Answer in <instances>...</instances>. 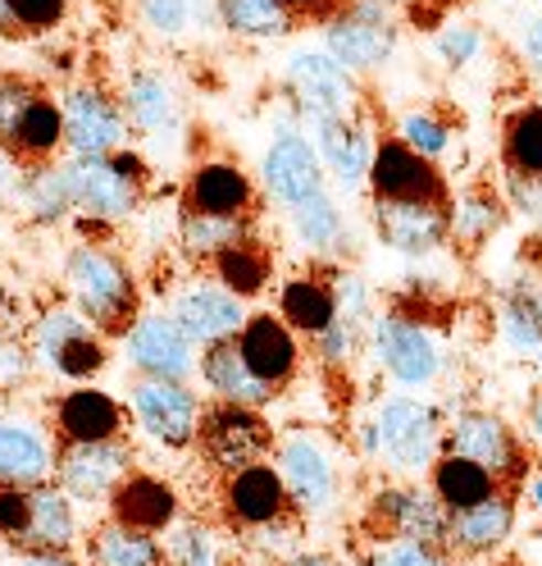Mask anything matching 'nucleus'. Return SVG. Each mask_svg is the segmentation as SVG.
Returning a JSON list of instances; mask_svg holds the SVG:
<instances>
[{"instance_id":"nucleus-47","label":"nucleus","mask_w":542,"mask_h":566,"mask_svg":"<svg viewBox=\"0 0 542 566\" xmlns=\"http://www.w3.org/2000/svg\"><path fill=\"white\" fill-rule=\"evenodd\" d=\"M137 14L156 38H183L192 28V0H141Z\"/></svg>"},{"instance_id":"nucleus-29","label":"nucleus","mask_w":542,"mask_h":566,"mask_svg":"<svg viewBox=\"0 0 542 566\" xmlns=\"http://www.w3.org/2000/svg\"><path fill=\"white\" fill-rule=\"evenodd\" d=\"M55 471V452L46 434L28 420H0V484L38 489Z\"/></svg>"},{"instance_id":"nucleus-2","label":"nucleus","mask_w":542,"mask_h":566,"mask_svg":"<svg viewBox=\"0 0 542 566\" xmlns=\"http://www.w3.org/2000/svg\"><path fill=\"white\" fill-rule=\"evenodd\" d=\"M68 188H74V210L92 224H119L137 216L151 188V169L137 151H115V156H68L64 160Z\"/></svg>"},{"instance_id":"nucleus-33","label":"nucleus","mask_w":542,"mask_h":566,"mask_svg":"<svg viewBox=\"0 0 542 566\" xmlns=\"http://www.w3.org/2000/svg\"><path fill=\"white\" fill-rule=\"evenodd\" d=\"M60 147H64V115H60V101L55 96H38L28 105V115L19 119V128H14V137H10V156L19 160V165H46V160H55L60 156Z\"/></svg>"},{"instance_id":"nucleus-59","label":"nucleus","mask_w":542,"mask_h":566,"mask_svg":"<svg viewBox=\"0 0 542 566\" xmlns=\"http://www.w3.org/2000/svg\"><path fill=\"white\" fill-rule=\"evenodd\" d=\"M14 566H78L68 553H23Z\"/></svg>"},{"instance_id":"nucleus-21","label":"nucleus","mask_w":542,"mask_h":566,"mask_svg":"<svg viewBox=\"0 0 542 566\" xmlns=\"http://www.w3.org/2000/svg\"><path fill=\"white\" fill-rule=\"evenodd\" d=\"M55 420V439L60 443H110V439H124V407L119 398H110L105 388H92V384H78L55 402L51 411Z\"/></svg>"},{"instance_id":"nucleus-51","label":"nucleus","mask_w":542,"mask_h":566,"mask_svg":"<svg viewBox=\"0 0 542 566\" xmlns=\"http://www.w3.org/2000/svg\"><path fill=\"white\" fill-rule=\"evenodd\" d=\"M479 51H483V32H479L475 23H447V28L438 32V55H443V64H451V69H465Z\"/></svg>"},{"instance_id":"nucleus-53","label":"nucleus","mask_w":542,"mask_h":566,"mask_svg":"<svg viewBox=\"0 0 542 566\" xmlns=\"http://www.w3.org/2000/svg\"><path fill=\"white\" fill-rule=\"evenodd\" d=\"M251 548H261V553H283V548H293V539H301V521L297 512L293 516H278L269 525H256V530H246L242 535Z\"/></svg>"},{"instance_id":"nucleus-17","label":"nucleus","mask_w":542,"mask_h":566,"mask_svg":"<svg viewBox=\"0 0 542 566\" xmlns=\"http://www.w3.org/2000/svg\"><path fill=\"white\" fill-rule=\"evenodd\" d=\"M374 233H379L383 247H392V252H402V256H433L451 238L447 206L374 197Z\"/></svg>"},{"instance_id":"nucleus-4","label":"nucleus","mask_w":542,"mask_h":566,"mask_svg":"<svg viewBox=\"0 0 542 566\" xmlns=\"http://www.w3.org/2000/svg\"><path fill=\"white\" fill-rule=\"evenodd\" d=\"M443 420L433 407L415 398H392L374 416V448L379 457L406 480H419L433 471V462L443 457Z\"/></svg>"},{"instance_id":"nucleus-41","label":"nucleus","mask_w":542,"mask_h":566,"mask_svg":"<svg viewBox=\"0 0 542 566\" xmlns=\"http://www.w3.org/2000/svg\"><path fill=\"white\" fill-rule=\"evenodd\" d=\"M78 334H92V321L78 311V306H51L38 315V325H32V357H38L42 366H51L60 357V347L64 343H74ZM100 334V329H96Z\"/></svg>"},{"instance_id":"nucleus-30","label":"nucleus","mask_w":542,"mask_h":566,"mask_svg":"<svg viewBox=\"0 0 542 566\" xmlns=\"http://www.w3.org/2000/svg\"><path fill=\"white\" fill-rule=\"evenodd\" d=\"M87 566H173L160 535L132 530L119 521H100L87 535Z\"/></svg>"},{"instance_id":"nucleus-31","label":"nucleus","mask_w":542,"mask_h":566,"mask_svg":"<svg viewBox=\"0 0 542 566\" xmlns=\"http://www.w3.org/2000/svg\"><path fill=\"white\" fill-rule=\"evenodd\" d=\"M78 539V516H74V499L60 484H38L32 489V525L23 553H68Z\"/></svg>"},{"instance_id":"nucleus-6","label":"nucleus","mask_w":542,"mask_h":566,"mask_svg":"<svg viewBox=\"0 0 542 566\" xmlns=\"http://www.w3.org/2000/svg\"><path fill=\"white\" fill-rule=\"evenodd\" d=\"M443 452H456L465 462L483 467L511 493L529 480V448H524L520 430H511L497 411H460L443 434Z\"/></svg>"},{"instance_id":"nucleus-35","label":"nucleus","mask_w":542,"mask_h":566,"mask_svg":"<svg viewBox=\"0 0 542 566\" xmlns=\"http://www.w3.org/2000/svg\"><path fill=\"white\" fill-rule=\"evenodd\" d=\"M214 19L224 32L246 42H278L297 28L283 0H214Z\"/></svg>"},{"instance_id":"nucleus-64","label":"nucleus","mask_w":542,"mask_h":566,"mask_svg":"<svg viewBox=\"0 0 542 566\" xmlns=\"http://www.w3.org/2000/svg\"><path fill=\"white\" fill-rule=\"evenodd\" d=\"M538 375H542V347H538Z\"/></svg>"},{"instance_id":"nucleus-15","label":"nucleus","mask_w":542,"mask_h":566,"mask_svg":"<svg viewBox=\"0 0 542 566\" xmlns=\"http://www.w3.org/2000/svg\"><path fill=\"white\" fill-rule=\"evenodd\" d=\"M293 512L297 507L287 499V484H283L274 462L233 471L220 484V516L229 530H237V535H246V530H256V525H269L278 516H293Z\"/></svg>"},{"instance_id":"nucleus-8","label":"nucleus","mask_w":542,"mask_h":566,"mask_svg":"<svg viewBox=\"0 0 542 566\" xmlns=\"http://www.w3.org/2000/svg\"><path fill=\"white\" fill-rule=\"evenodd\" d=\"M287 96H293L297 115L319 128V124H338V119H360V87L355 74L329 55V51H297L287 60Z\"/></svg>"},{"instance_id":"nucleus-62","label":"nucleus","mask_w":542,"mask_h":566,"mask_svg":"<svg viewBox=\"0 0 542 566\" xmlns=\"http://www.w3.org/2000/svg\"><path fill=\"white\" fill-rule=\"evenodd\" d=\"M529 484V499H533V507H538V516H542V471L533 475V480H524Z\"/></svg>"},{"instance_id":"nucleus-38","label":"nucleus","mask_w":542,"mask_h":566,"mask_svg":"<svg viewBox=\"0 0 542 566\" xmlns=\"http://www.w3.org/2000/svg\"><path fill=\"white\" fill-rule=\"evenodd\" d=\"M19 197L28 206L32 224H60L68 210H74V188H68L64 160H46V165H28L19 179Z\"/></svg>"},{"instance_id":"nucleus-13","label":"nucleus","mask_w":542,"mask_h":566,"mask_svg":"<svg viewBox=\"0 0 542 566\" xmlns=\"http://www.w3.org/2000/svg\"><path fill=\"white\" fill-rule=\"evenodd\" d=\"M124 352L137 375L183 379V384L196 375V343L178 329V321L164 311H141L132 329L124 334Z\"/></svg>"},{"instance_id":"nucleus-25","label":"nucleus","mask_w":542,"mask_h":566,"mask_svg":"<svg viewBox=\"0 0 542 566\" xmlns=\"http://www.w3.org/2000/svg\"><path fill=\"white\" fill-rule=\"evenodd\" d=\"M110 521L147 530V535H164V530L178 525V493L160 475L128 471L119 480V489L110 493Z\"/></svg>"},{"instance_id":"nucleus-34","label":"nucleus","mask_w":542,"mask_h":566,"mask_svg":"<svg viewBox=\"0 0 542 566\" xmlns=\"http://www.w3.org/2000/svg\"><path fill=\"white\" fill-rule=\"evenodd\" d=\"M251 238V216H201V210H178V247L196 265H210L233 242Z\"/></svg>"},{"instance_id":"nucleus-22","label":"nucleus","mask_w":542,"mask_h":566,"mask_svg":"<svg viewBox=\"0 0 542 566\" xmlns=\"http://www.w3.org/2000/svg\"><path fill=\"white\" fill-rule=\"evenodd\" d=\"M183 210L201 216H256V184L237 160H201L183 184Z\"/></svg>"},{"instance_id":"nucleus-61","label":"nucleus","mask_w":542,"mask_h":566,"mask_svg":"<svg viewBox=\"0 0 542 566\" xmlns=\"http://www.w3.org/2000/svg\"><path fill=\"white\" fill-rule=\"evenodd\" d=\"M0 38H19V28H14V19L6 10V0H0Z\"/></svg>"},{"instance_id":"nucleus-39","label":"nucleus","mask_w":542,"mask_h":566,"mask_svg":"<svg viewBox=\"0 0 542 566\" xmlns=\"http://www.w3.org/2000/svg\"><path fill=\"white\" fill-rule=\"evenodd\" d=\"M506 174H538L542 179V105H520L501 128Z\"/></svg>"},{"instance_id":"nucleus-52","label":"nucleus","mask_w":542,"mask_h":566,"mask_svg":"<svg viewBox=\"0 0 542 566\" xmlns=\"http://www.w3.org/2000/svg\"><path fill=\"white\" fill-rule=\"evenodd\" d=\"M506 206L520 210L524 220L542 224V179L538 174H506Z\"/></svg>"},{"instance_id":"nucleus-43","label":"nucleus","mask_w":542,"mask_h":566,"mask_svg":"<svg viewBox=\"0 0 542 566\" xmlns=\"http://www.w3.org/2000/svg\"><path fill=\"white\" fill-rule=\"evenodd\" d=\"M501 329L516 352H538L542 347V297L533 289H516L501 306Z\"/></svg>"},{"instance_id":"nucleus-9","label":"nucleus","mask_w":542,"mask_h":566,"mask_svg":"<svg viewBox=\"0 0 542 566\" xmlns=\"http://www.w3.org/2000/svg\"><path fill=\"white\" fill-rule=\"evenodd\" d=\"M60 115H64V147L68 156H115L128 147V115L119 92L105 83L87 78L74 83L60 96Z\"/></svg>"},{"instance_id":"nucleus-28","label":"nucleus","mask_w":542,"mask_h":566,"mask_svg":"<svg viewBox=\"0 0 542 566\" xmlns=\"http://www.w3.org/2000/svg\"><path fill=\"white\" fill-rule=\"evenodd\" d=\"M374 147H379V142L370 137V128L360 119H338V124H319L315 128V156H319V165L329 169L347 192L370 184Z\"/></svg>"},{"instance_id":"nucleus-5","label":"nucleus","mask_w":542,"mask_h":566,"mask_svg":"<svg viewBox=\"0 0 542 566\" xmlns=\"http://www.w3.org/2000/svg\"><path fill=\"white\" fill-rule=\"evenodd\" d=\"M274 424L256 407H233V402H214L201 411V430L196 448L205 457L210 471L233 475L246 467H261L274 457Z\"/></svg>"},{"instance_id":"nucleus-54","label":"nucleus","mask_w":542,"mask_h":566,"mask_svg":"<svg viewBox=\"0 0 542 566\" xmlns=\"http://www.w3.org/2000/svg\"><path fill=\"white\" fill-rule=\"evenodd\" d=\"M32 375V347L14 343L10 334H0V394H10Z\"/></svg>"},{"instance_id":"nucleus-7","label":"nucleus","mask_w":542,"mask_h":566,"mask_svg":"<svg viewBox=\"0 0 542 566\" xmlns=\"http://www.w3.org/2000/svg\"><path fill=\"white\" fill-rule=\"evenodd\" d=\"M396 14L379 0H355V6H338L323 19V51H329L347 74H374L396 51Z\"/></svg>"},{"instance_id":"nucleus-3","label":"nucleus","mask_w":542,"mask_h":566,"mask_svg":"<svg viewBox=\"0 0 542 566\" xmlns=\"http://www.w3.org/2000/svg\"><path fill=\"white\" fill-rule=\"evenodd\" d=\"M447 525H451V512L424 484H383L365 503V516H360V530L379 544L406 539V544L447 548Z\"/></svg>"},{"instance_id":"nucleus-27","label":"nucleus","mask_w":542,"mask_h":566,"mask_svg":"<svg viewBox=\"0 0 542 566\" xmlns=\"http://www.w3.org/2000/svg\"><path fill=\"white\" fill-rule=\"evenodd\" d=\"M196 370H201V379H205V388L220 402H233V407H269L278 394L274 388L246 366V357H242V347H237V338H229V343H214V347H201V361H196Z\"/></svg>"},{"instance_id":"nucleus-63","label":"nucleus","mask_w":542,"mask_h":566,"mask_svg":"<svg viewBox=\"0 0 542 566\" xmlns=\"http://www.w3.org/2000/svg\"><path fill=\"white\" fill-rule=\"evenodd\" d=\"M0 311H6V283H0Z\"/></svg>"},{"instance_id":"nucleus-58","label":"nucleus","mask_w":542,"mask_h":566,"mask_svg":"<svg viewBox=\"0 0 542 566\" xmlns=\"http://www.w3.org/2000/svg\"><path fill=\"white\" fill-rule=\"evenodd\" d=\"M19 179H23V174H19V160H14L6 147H0V197H10V192L19 188Z\"/></svg>"},{"instance_id":"nucleus-16","label":"nucleus","mask_w":542,"mask_h":566,"mask_svg":"<svg viewBox=\"0 0 542 566\" xmlns=\"http://www.w3.org/2000/svg\"><path fill=\"white\" fill-rule=\"evenodd\" d=\"M274 467L287 484V499L301 516L310 512H329L338 499V467L310 434H293L274 443Z\"/></svg>"},{"instance_id":"nucleus-10","label":"nucleus","mask_w":542,"mask_h":566,"mask_svg":"<svg viewBox=\"0 0 542 566\" xmlns=\"http://www.w3.org/2000/svg\"><path fill=\"white\" fill-rule=\"evenodd\" d=\"M132 420L164 448H192L201 430V398L183 379H156V375H137L132 394H128Z\"/></svg>"},{"instance_id":"nucleus-49","label":"nucleus","mask_w":542,"mask_h":566,"mask_svg":"<svg viewBox=\"0 0 542 566\" xmlns=\"http://www.w3.org/2000/svg\"><path fill=\"white\" fill-rule=\"evenodd\" d=\"M28 525H32V489L0 484V535H6L14 548H23Z\"/></svg>"},{"instance_id":"nucleus-60","label":"nucleus","mask_w":542,"mask_h":566,"mask_svg":"<svg viewBox=\"0 0 542 566\" xmlns=\"http://www.w3.org/2000/svg\"><path fill=\"white\" fill-rule=\"evenodd\" d=\"M283 566H351V562H342L333 553H297V557H287Z\"/></svg>"},{"instance_id":"nucleus-57","label":"nucleus","mask_w":542,"mask_h":566,"mask_svg":"<svg viewBox=\"0 0 542 566\" xmlns=\"http://www.w3.org/2000/svg\"><path fill=\"white\" fill-rule=\"evenodd\" d=\"M283 6H287L293 19H329L342 0H283Z\"/></svg>"},{"instance_id":"nucleus-45","label":"nucleus","mask_w":542,"mask_h":566,"mask_svg":"<svg viewBox=\"0 0 542 566\" xmlns=\"http://www.w3.org/2000/svg\"><path fill=\"white\" fill-rule=\"evenodd\" d=\"M42 96V87L23 78V74H0V147H10V137L19 128V119L28 115V105Z\"/></svg>"},{"instance_id":"nucleus-48","label":"nucleus","mask_w":542,"mask_h":566,"mask_svg":"<svg viewBox=\"0 0 542 566\" xmlns=\"http://www.w3.org/2000/svg\"><path fill=\"white\" fill-rule=\"evenodd\" d=\"M365 566H451L447 548H428V544H406V539H387L370 553Z\"/></svg>"},{"instance_id":"nucleus-11","label":"nucleus","mask_w":542,"mask_h":566,"mask_svg":"<svg viewBox=\"0 0 542 566\" xmlns=\"http://www.w3.org/2000/svg\"><path fill=\"white\" fill-rule=\"evenodd\" d=\"M374 352L379 366L406 388H428L443 370V347L406 311H383L374 321Z\"/></svg>"},{"instance_id":"nucleus-24","label":"nucleus","mask_w":542,"mask_h":566,"mask_svg":"<svg viewBox=\"0 0 542 566\" xmlns=\"http://www.w3.org/2000/svg\"><path fill=\"white\" fill-rule=\"evenodd\" d=\"M516 530V493L511 489H497L492 499L451 512L447 525V553L451 557H488L497 553Z\"/></svg>"},{"instance_id":"nucleus-44","label":"nucleus","mask_w":542,"mask_h":566,"mask_svg":"<svg viewBox=\"0 0 542 566\" xmlns=\"http://www.w3.org/2000/svg\"><path fill=\"white\" fill-rule=\"evenodd\" d=\"M105 361H110V347H105V334L92 329V334H78L74 343H64L60 357L51 361V370L64 379H92L105 370Z\"/></svg>"},{"instance_id":"nucleus-26","label":"nucleus","mask_w":542,"mask_h":566,"mask_svg":"<svg viewBox=\"0 0 542 566\" xmlns=\"http://www.w3.org/2000/svg\"><path fill=\"white\" fill-rule=\"evenodd\" d=\"M278 321L301 334V338H319L329 334V325L338 321V283L329 270H310V274H293L278 289Z\"/></svg>"},{"instance_id":"nucleus-19","label":"nucleus","mask_w":542,"mask_h":566,"mask_svg":"<svg viewBox=\"0 0 542 566\" xmlns=\"http://www.w3.org/2000/svg\"><path fill=\"white\" fill-rule=\"evenodd\" d=\"M237 347L246 366L256 370L274 394L287 388L301 370V334H293L274 311H261V315H246V325L237 334Z\"/></svg>"},{"instance_id":"nucleus-42","label":"nucleus","mask_w":542,"mask_h":566,"mask_svg":"<svg viewBox=\"0 0 542 566\" xmlns=\"http://www.w3.org/2000/svg\"><path fill=\"white\" fill-rule=\"evenodd\" d=\"M396 137H402L411 151H419L424 160H438L451 147L456 128H451V119L443 111H428V105H419V111H406L402 115V124H396Z\"/></svg>"},{"instance_id":"nucleus-36","label":"nucleus","mask_w":542,"mask_h":566,"mask_svg":"<svg viewBox=\"0 0 542 566\" xmlns=\"http://www.w3.org/2000/svg\"><path fill=\"white\" fill-rule=\"evenodd\" d=\"M428 489L438 493L447 512H465V507L492 499L501 484H497L483 467L465 462V457H456V452H443L438 462H433V471H428Z\"/></svg>"},{"instance_id":"nucleus-32","label":"nucleus","mask_w":542,"mask_h":566,"mask_svg":"<svg viewBox=\"0 0 542 566\" xmlns=\"http://www.w3.org/2000/svg\"><path fill=\"white\" fill-rule=\"evenodd\" d=\"M210 270H214V283L220 289H229L233 297H261L265 289H269V279H274V252L261 242V238H242V242H233L229 252H220L210 261Z\"/></svg>"},{"instance_id":"nucleus-40","label":"nucleus","mask_w":542,"mask_h":566,"mask_svg":"<svg viewBox=\"0 0 542 566\" xmlns=\"http://www.w3.org/2000/svg\"><path fill=\"white\" fill-rule=\"evenodd\" d=\"M293 229H297V238L310 247V252H329V247L342 242V210H338V201L329 192L319 188L315 197L293 206Z\"/></svg>"},{"instance_id":"nucleus-37","label":"nucleus","mask_w":542,"mask_h":566,"mask_svg":"<svg viewBox=\"0 0 542 566\" xmlns=\"http://www.w3.org/2000/svg\"><path fill=\"white\" fill-rule=\"evenodd\" d=\"M506 197H497L492 188H465L456 201H447V224H451V238L460 247H483L501 224H506Z\"/></svg>"},{"instance_id":"nucleus-1","label":"nucleus","mask_w":542,"mask_h":566,"mask_svg":"<svg viewBox=\"0 0 542 566\" xmlns=\"http://www.w3.org/2000/svg\"><path fill=\"white\" fill-rule=\"evenodd\" d=\"M64 283H68L74 306L105 338H124L132 329V321L141 315L132 265L119 252H110V247H100V242H78L74 252H68Z\"/></svg>"},{"instance_id":"nucleus-14","label":"nucleus","mask_w":542,"mask_h":566,"mask_svg":"<svg viewBox=\"0 0 542 566\" xmlns=\"http://www.w3.org/2000/svg\"><path fill=\"white\" fill-rule=\"evenodd\" d=\"M365 188L383 201H438V206L451 201L438 160H424L419 151L406 147L402 137H379Z\"/></svg>"},{"instance_id":"nucleus-12","label":"nucleus","mask_w":542,"mask_h":566,"mask_svg":"<svg viewBox=\"0 0 542 566\" xmlns=\"http://www.w3.org/2000/svg\"><path fill=\"white\" fill-rule=\"evenodd\" d=\"M128 471H132V448L124 439L60 443L55 452V480L74 503H110V493Z\"/></svg>"},{"instance_id":"nucleus-55","label":"nucleus","mask_w":542,"mask_h":566,"mask_svg":"<svg viewBox=\"0 0 542 566\" xmlns=\"http://www.w3.org/2000/svg\"><path fill=\"white\" fill-rule=\"evenodd\" d=\"M520 439H524V448H533L538 457H542V388L529 398V407H524V430H520Z\"/></svg>"},{"instance_id":"nucleus-23","label":"nucleus","mask_w":542,"mask_h":566,"mask_svg":"<svg viewBox=\"0 0 542 566\" xmlns=\"http://www.w3.org/2000/svg\"><path fill=\"white\" fill-rule=\"evenodd\" d=\"M119 101H124L128 128L151 142L178 137V128H183V101H178L173 83L164 74H156V69H132Z\"/></svg>"},{"instance_id":"nucleus-56","label":"nucleus","mask_w":542,"mask_h":566,"mask_svg":"<svg viewBox=\"0 0 542 566\" xmlns=\"http://www.w3.org/2000/svg\"><path fill=\"white\" fill-rule=\"evenodd\" d=\"M520 51H524V60L542 74V14H533V19H524V32H520Z\"/></svg>"},{"instance_id":"nucleus-20","label":"nucleus","mask_w":542,"mask_h":566,"mask_svg":"<svg viewBox=\"0 0 542 566\" xmlns=\"http://www.w3.org/2000/svg\"><path fill=\"white\" fill-rule=\"evenodd\" d=\"M169 315H173L178 329H183L196 347L229 343V338H237L242 325H246L242 297H233L229 289H220V283H192V289H183Z\"/></svg>"},{"instance_id":"nucleus-50","label":"nucleus","mask_w":542,"mask_h":566,"mask_svg":"<svg viewBox=\"0 0 542 566\" xmlns=\"http://www.w3.org/2000/svg\"><path fill=\"white\" fill-rule=\"evenodd\" d=\"M164 548H169L173 566H214L210 530H201V525H173V539Z\"/></svg>"},{"instance_id":"nucleus-46","label":"nucleus","mask_w":542,"mask_h":566,"mask_svg":"<svg viewBox=\"0 0 542 566\" xmlns=\"http://www.w3.org/2000/svg\"><path fill=\"white\" fill-rule=\"evenodd\" d=\"M6 10L19 28V38H28V32H51L64 23L68 14V0H6Z\"/></svg>"},{"instance_id":"nucleus-18","label":"nucleus","mask_w":542,"mask_h":566,"mask_svg":"<svg viewBox=\"0 0 542 566\" xmlns=\"http://www.w3.org/2000/svg\"><path fill=\"white\" fill-rule=\"evenodd\" d=\"M261 174H265V192L274 201H283L287 210L301 206L306 197H315L323 188V165L315 156V142L306 133H297V128H283L274 137V147L265 151Z\"/></svg>"}]
</instances>
